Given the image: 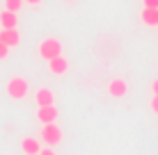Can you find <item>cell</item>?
<instances>
[{"mask_svg":"<svg viewBox=\"0 0 158 155\" xmlns=\"http://www.w3.org/2000/svg\"><path fill=\"white\" fill-rule=\"evenodd\" d=\"M151 91H154V94H158V78L154 80V82H151Z\"/></svg>","mask_w":158,"mask_h":155,"instance_id":"obj_17","label":"cell"},{"mask_svg":"<svg viewBox=\"0 0 158 155\" xmlns=\"http://www.w3.org/2000/svg\"><path fill=\"white\" fill-rule=\"evenodd\" d=\"M35 100H37V105H39V107H44V105H53V91L44 87V89H39V91H37Z\"/></svg>","mask_w":158,"mask_h":155,"instance_id":"obj_11","label":"cell"},{"mask_svg":"<svg viewBox=\"0 0 158 155\" xmlns=\"http://www.w3.org/2000/svg\"><path fill=\"white\" fill-rule=\"evenodd\" d=\"M37 119H39L41 123H55V121H57V110H55V105H44V107H39Z\"/></svg>","mask_w":158,"mask_h":155,"instance_id":"obj_6","label":"cell"},{"mask_svg":"<svg viewBox=\"0 0 158 155\" xmlns=\"http://www.w3.org/2000/svg\"><path fill=\"white\" fill-rule=\"evenodd\" d=\"M41 139L48 144V146H55V144L62 141V130L55 123H44L41 128Z\"/></svg>","mask_w":158,"mask_h":155,"instance_id":"obj_3","label":"cell"},{"mask_svg":"<svg viewBox=\"0 0 158 155\" xmlns=\"http://www.w3.org/2000/svg\"><path fill=\"white\" fill-rule=\"evenodd\" d=\"M151 110L158 114V94H154V98H151Z\"/></svg>","mask_w":158,"mask_h":155,"instance_id":"obj_14","label":"cell"},{"mask_svg":"<svg viewBox=\"0 0 158 155\" xmlns=\"http://www.w3.org/2000/svg\"><path fill=\"white\" fill-rule=\"evenodd\" d=\"M156 28H158V25H156Z\"/></svg>","mask_w":158,"mask_h":155,"instance_id":"obj_20","label":"cell"},{"mask_svg":"<svg viewBox=\"0 0 158 155\" xmlns=\"http://www.w3.org/2000/svg\"><path fill=\"white\" fill-rule=\"evenodd\" d=\"M21 151L25 155H39L41 146H39V141H37L35 137H25V139H21Z\"/></svg>","mask_w":158,"mask_h":155,"instance_id":"obj_8","label":"cell"},{"mask_svg":"<svg viewBox=\"0 0 158 155\" xmlns=\"http://www.w3.org/2000/svg\"><path fill=\"white\" fill-rule=\"evenodd\" d=\"M39 55L44 57V60H53V57H57V55H62V44H60L57 39H44L41 44H39Z\"/></svg>","mask_w":158,"mask_h":155,"instance_id":"obj_2","label":"cell"},{"mask_svg":"<svg viewBox=\"0 0 158 155\" xmlns=\"http://www.w3.org/2000/svg\"><path fill=\"white\" fill-rule=\"evenodd\" d=\"M108 94H110L112 98H124V96L128 94V82L122 80V78L110 80V84H108Z\"/></svg>","mask_w":158,"mask_h":155,"instance_id":"obj_4","label":"cell"},{"mask_svg":"<svg viewBox=\"0 0 158 155\" xmlns=\"http://www.w3.org/2000/svg\"><path fill=\"white\" fill-rule=\"evenodd\" d=\"M142 7H158V0H142Z\"/></svg>","mask_w":158,"mask_h":155,"instance_id":"obj_15","label":"cell"},{"mask_svg":"<svg viewBox=\"0 0 158 155\" xmlns=\"http://www.w3.org/2000/svg\"><path fill=\"white\" fill-rule=\"evenodd\" d=\"M0 41H2L5 46H9V48H16L21 44V34H19L16 28H2V32H0Z\"/></svg>","mask_w":158,"mask_h":155,"instance_id":"obj_5","label":"cell"},{"mask_svg":"<svg viewBox=\"0 0 158 155\" xmlns=\"http://www.w3.org/2000/svg\"><path fill=\"white\" fill-rule=\"evenodd\" d=\"M39 155H55V153H53V151H51V146H48V148H41Z\"/></svg>","mask_w":158,"mask_h":155,"instance_id":"obj_16","label":"cell"},{"mask_svg":"<svg viewBox=\"0 0 158 155\" xmlns=\"http://www.w3.org/2000/svg\"><path fill=\"white\" fill-rule=\"evenodd\" d=\"M64 2H71V0H64Z\"/></svg>","mask_w":158,"mask_h":155,"instance_id":"obj_19","label":"cell"},{"mask_svg":"<svg viewBox=\"0 0 158 155\" xmlns=\"http://www.w3.org/2000/svg\"><path fill=\"white\" fill-rule=\"evenodd\" d=\"M28 89H30L28 80H25V78H21V76H14V78H9V82H7V96H9V98H14V100H21V98H25Z\"/></svg>","mask_w":158,"mask_h":155,"instance_id":"obj_1","label":"cell"},{"mask_svg":"<svg viewBox=\"0 0 158 155\" xmlns=\"http://www.w3.org/2000/svg\"><path fill=\"white\" fill-rule=\"evenodd\" d=\"M7 55H9V46H5L2 41H0V62L7 60Z\"/></svg>","mask_w":158,"mask_h":155,"instance_id":"obj_13","label":"cell"},{"mask_svg":"<svg viewBox=\"0 0 158 155\" xmlns=\"http://www.w3.org/2000/svg\"><path fill=\"white\" fill-rule=\"evenodd\" d=\"M48 68H51V73H55V76H62V73L69 71V62L64 60L62 55L53 57V60H48Z\"/></svg>","mask_w":158,"mask_h":155,"instance_id":"obj_7","label":"cell"},{"mask_svg":"<svg viewBox=\"0 0 158 155\" xmlns=\"http://www.w3.org/2000/svg\"><path fill=\"white\" fill-rule=\"evenodd\" d=\"M21 7H23V0H5V9L9 12H19Z\"/></svg>","mask_w":158,"mask_h":155,"instance_id":"obj_12","label":"cell"},{"mask_svg":"<svg viewBox=\"0 0 158 155\" xmlns=\"http://www.w3.org/2000/svg\"><path fill=\"white\" fill-rule=\"evenodd\" d=\"M23 2H30V5H39L41 0H23Z\"/></svg>","mask_w":158,"mask_h":155,"instance_id":"obj_18","label":"cell"},{"mask_svg":"<svg viewBox=\"0 0 158 155\" xmlns=\"http://www.w3.org/2000/svg\"><path fill=\"white\" fill-rule=\"evenodd\" d=\"M142 23L156 28L158 25V7H144L142 9Z\"/></svg>","mask_w":158,"mask_h":155,"instance_id":"obj_10","label":"cell"},{"mask_svg":"<svg viewBox=\"0 0 158 155\" xmlns=\"http://www.w3.org/2000/svg\"><path fill=\"white\" fill-rule=\"evenodd\" d=\"M0 25H2V28H16V25H19V16H16V12L2 9V12H0Z\"/></svg>","mask_w":158,"mask_h":155,"instance_id":"obj_9","label":"cell"}]
</instances>
